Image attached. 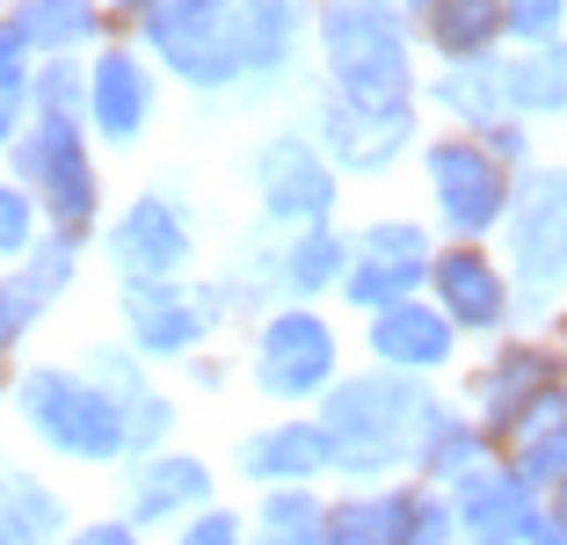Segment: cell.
<instances>
[{
    "mask_svg": "<svg viewBox=\"0 0 567 545\" xmlns=\"http://www.w3.org/2000/svg\"><path fill=\"white\" fill-rule=\"evenodd\" d=\"M204 495H212V473H204L197 459H153V465H138V480H132V516L138 524H167V516L197 510Z\"/></svg>",
    "mask_w": 567,
    "mask_h": 545,
    "instance_id": "cell-22",
    "label": "cell"
},
{
    "mask_svg": "<svg viewBox=\"0 0 567 545\" xmlns=\"http://www.w3.org/2000/svg\"><path fill=\"white\" fill-rule=\"evenodd\" d=\"M87 110H95V124L110 138H138V124L153 116V73L132 51H110L95 66V81H87Z\"/></svg>",
    "mask_w": 567,
    "mask_h": 545,
    "instance_id": "cell-18",
    "label": "cell"
},
{
    "mask_svg": "<svg viewBox=\"0 0 567 545\" xmlns=\"http://www.w3.org/2000/svg\"><path fill=\"white\" fill-rule=\"evenodd\" d=\"M422 408H430V393H422L415 379H401V371L334 379L328 400H320V430H328V444H334V473L379 480V473L415 465Z\"/></svg>",
    "mask_w": 567,
    "mask_h": 545,
    "instance_id": "cell-1",
    "label": "cell"
},
{
    "mask_svg": "<svg viewBox=\"0 0 567 545\" xmlns=\"http://www.w3.org/2000/svg\"><path fill=\"white\" fill-rule=\"evenodd\" d=\"M350 240L320 218V226H299V240L284 248V284L299 298H313V291H342V277H350Z\"/></svg>",
    "mask_w": 567,
    "mask_h": 545,
    "instance_id": "cell-23",
    "label": "cell"
},
{
    "mask_svg": "<svg viewBox=\"0 0 567 545\" xmlns=\"http://www.w3.org/2000/svg\"><path fill=\"white\" fill-rule=\"evenodd\" d=\"M502 263H509V277L524 291L517 320L538 328L546 313H560V298H567V161L532 167L517 182V204L502 218Z\"/></svg>",
    "mask_w": 567,
    "mask_h": 545,
    "instance_id": "cell-2",
    "label": "cell"
},
{
    "mask_svg": "<svg viewBox=\"0 0 567 545\" xmlns=\"http://www.w3.org/2000/svg\"><path fill=\"white\" fill-rule=\"evenodd\" d=\"M502 44L509 51L567 44V0H502Z\"/></svg>",
    "mask_w": 567,
    "mask_h": 545,
    "instance_id": "cell-25",
    "label": "cell"
},
{
    "mask_svg": "<svg viewBox=\"0 0 567 545\" xmlns=\"http://www.w3.org/2000/svg\"><path fill=\"white\" fill-rule=\"evenodd\" d=\"M73 545H138V531L132 524H95V531H81Z\"/></svg>",
    "mask_w": 567,
    "mask_h": 545,
    "instance_id": "cell-27",
    "label": "cell"
},
{
    "mask_svg": "<svg viewBox=\"0 0 567 545\" xmlns=\"http://www.w3.org/2000/svg\"><path fill=\"white\" fill-rule=\"evenodd\" d=\"M415 8H422V37L451 66L502 51V0H415Z\"/></svg>",
    "mask_w": 567,
    "mask_h": 545,
    "instance_id": "cell-16",
    "label": "cell"
},
{
    "mask_svg": "<svg viewBox=\"0 0 567 545\" xmlns=\"http://www.w3.org/2000/svg\"><path fill=\"white\" fill-rule=\"evenodd\" d=\"M422 298H430L458 335H487V342H502V335L517 328V306H524L509 263H502L487 240H444V248L430 255Z\"/></svg>",
    "mask_w": 567,
    "mask_h": 545,
    "instance_id": "cell-6",
    "label": "cell"
},
{
    "mask_svg": "<svg viewBox=\"0 0 567 545\" xmlns=\"http://www.w3.org/2000/svg\"><path fill=\"white\" fill-rule=\"evenodd\" d=\"M502 88H509V116H524V124L567 116V44L502 51Z\"/></svg>",
    "mask_w": 567,
    "mask_h": 545,
    "instance_id": "cell-17",
    "label": "cell"
},
{
    "mask_svg": "<svg viewBox=\"0 0 567 545\" xmlns=\"http://www.w3.org/2000/svg\"><path fill=\"white\" fill-rule=\"evenodd\" d=\"M553 335H560V342H567V298H560V313H553Z\"/></svg>",
    "mask_w": 567,
    "mask_h": 545,
    "instance_id": "cell-30",
    "label": "cell"
},
{
    "mask_svg": "<svg viewBox=\"0 0 567 545\" xmlns=\"http://www.w3.org/2000/svg\"><path fill=\"white\" fill-rule=\"evenodd\" d=\"M430 255H436V240L415 226V218H379V226L357 240V255H350L342 298H350L357 313H385V306H401V298H422Z\"/></svg>",
    "mask_w": 567,
    "mask_h": 545,
    "instance_id": "cell-7",
    "label": "cell"
},
{
    "mask_svg": "<svg viewBox=\"0 0 567 545\" xmlns=\"http://www.w3.org/2000/svg\"><path fill=\"white\" fill-rule=\"evenodd\" d=\"M532 545H567V524H553V516H546V524L532 531Z\"/></svg>",
    "mask_w": 567,
    "mask_h": 545,
    "instance_id": "cell-28",
    "label": "cell"
},
{
    "mask_svg": "<svg viewBox=\"0 0 567 545\" xmlns=\"http://www.w3.org/2000/svg\"><path fill=\"white\" fill-rule=\"evenodd\" d=\"M436 110L458 124V132H487L509 116V88H502V51L495 59H466V66H444L436 73Z\"/></svg>",
    "mask_w": 567,
    "mask_h": 545,
    "instance_id": "cell-19",
    "label": "cell"
},
{
    "mask_svg": "<svg viewBox=\"0 0 567 545\" xmlns=\"http://www.w3.org/2000/svg\"><path fill=\"white\" fill-rule=\"evenodd\" d=\"M466 393H473L466 414L487 430V444H495V459H502V444H509L546 400H567V342L553 328L502 335V342L473 363Z\"/></svg>",
    "mask_w": 567,
    "mask_h": 545,
    "instance_id": "cell-3",
    "label": "cell"
},
{
    "mask_svg": "<svg viewBox=\"0 0 567 545\" xmlns=\"http://www.w3.org/2000/svg\"><path fill=\"white\" fill-rule=\"evenodd\" d=\"M458 342H466V335L451 328L430 298H401V306L371 313V357H379V371H401V379H415V385L436 379V371H451V363H458Z\"/></svg>",
    "mask_w": 567,
    "mask_h": 545,
    "instance_id": "cell-10",
    "label": "cell"
},
{
    "mask_svg": "<svg viewBox=\"0 0 567 545\" xmlns=\"http://www.w3.org/2000/svg\"><path fill=\"white\" fill-rule=\"evenodd\" d=\"M451 516H458V545H532V531L546 524V495L495 459L451 487Z\"/></svg>",
    "mask_w": 567,
    "mask_h": 545,
    "instance_id": "cell-9",
    "label": "cell"
},
{
    "mask_svg": "<svg viewBox=\"0 0 567 545\" xmlns=\"http://www.w3.org/2000/svg\"><path fill=\"white\" fill-rule=\"evenodd\" d=\"M546 516H553V524H567V480H560V487L546 495Z\"/></svg>",
    "mask_w": 567,
    "mask_h": 545,
    "instance_id": "cell-29",
    "label": "cell"
},
{
    "mask_svg": "<svg viewBox=\"0 0 567 545\" xmlns=\"http://www.w3.org/2000/svg\"><path fill=\"white\" fill-rule=\"evenodd\" d=\"M422 175H430V212L444 226V240H495L509 204H517V175L473 132L430 138L422 146Z\"/></svg>",
    "mask_w": 567,
    "mask_h": 545,
    "instance_id": "cell-5",
    "label": "cell"
},
{
    "mask_svg": "<svg viewBox=\"0 0 567 545\" xmlns=\"http://www.w3.org/2000/svg\"><path fill=\"white\" fill-rule=\"evenodd\" d=\"M481 465H495V444H487V430L473 422V414L458 408H422V430H415V473L422 487H436V495H451L458 480H473Z\"/></svg>",
    "mask_w": 567,
    "mask_h": 545,
    "instance_id": "cell-13",
    "label": "cell"
},
{
    "mask_svg": "<svg viewBox=\"0 0 567 545\" xmlns=\"http://www.w3.org/2000/svg\"><path fill=\"white\" fill-rule=\"evenodd\" d=\"M117 263L132 269V277H146V284L175 277V269L189 263V218L167 197H138L132 212H124V226H117Z\"/></svg>",
    "mask_w": 567,
    "mask_h": 545,
    "instance_id": "cell-14",
    "label": "cell"
},
{
    "mask_svg": "<svg viewBox=\"0 0 567 545\" xmlns=\"http://www.w3.org/2000/svg\"><path fill=\"white\" fill-rule=\"evenodd\" d=\"M255 175H262V204L277 218H291V226H320V218H328L334 182H328V167H320L299 138H277V146L262 153V167H255Z\"/></svg>",
    "mask_w": 567,
    "mask_h": 545,
    "instance_id": "cell-15",
    "label": "cell"
},
{
    "mask_svg": "<svg viewBox=\"0 0 567 545\" xmlns=\"http://www.w3.org/2000/svg\"><path fill=\"white\" fill-rule=\"evenodd\" d=\"M175 545H248V531H240L234 510H204V516H189V524H183V538H175Z\"/></svg>",
    "mask_w": 567,
    "mask_h": 545,
    "instance_id": "cell-26",
    "label": "cell"
},
{
    "mask_svg": "<svg viewBox=\"0 0 567 545\" xmlns=\"http://www.w3.org/2000/svg\"><path fill=\"white\" fill-rule=\"evenodd\" d=\"M212 291H167V284H138L124 298V320H132V342L146 357H189V349L212 335L218 306H204Z\"/></svg>",
    "mask_w": 567,
    "mask_h": 545,
    "instance_id": "cell-11",
    "label": "cell"
},
{
    "mask_svg": "<svg viewBox=\"0 0 567 545\" xmlns=\"http://www.w3.org/2000/svg\"><path fill=\"white\" fill-rule=\"evenodd\" d=\"M502 465H509L524 487L553 495V487L567 480V400H546V408H538L532 422L502 444Z\"/></svg>",
    "mask_w": 567,
    "mask_h": 545,
    "instance_id": "cell-20",
    "label": "cell"
},
{
    "mask_svg": "<svg viewBox=\"0 0 567 545\" xmlns=\"http://www.w3.org/2000/svg\"><path fill=\"white\" fill-rule=\"evenodd\" d=\"M328 138H334V153H342L350 167H385L408 138H415V116L408 110H357V102H334L328 110Z\"/></svg>",
    "mask_w": 567,
    "mask_h": 545,
    "instance_id": "cell-21",
    "label": "cell"
},
{
    "mask_svg": "<svg viewBox=\"0 0 567 545\" xmlns=\"http://www.w3.org/2000/svg\"><path fill=\"white\" fill-rule=\"evenodd\" d=\"M320 37H328V66H334L342 102H357V110H408V95H415L408 30L385 16L379 0H328Z\"/></svg>",
    "mask_w": 567,
    "mask_h": 545,
    "instance_id": "cell-4",
    "label": "cell"
},
{
    "mask_svg": "<svg viewBox=\"0 0 567 545\" xmlns=\"http://www.w3.org/2000/svg\"><path fill=\"white\" fill-rule=\"evenodd\" d=\"M255 385L269 400H320L334 385V328L320 313H277L255 335Z\"/></svg>",
    "mask_w": 567,
    "mask_h": 545,
    "instance_id": "cell-8",
    "label": "cell"
},
{
    "mask_svg": "<svg viewBox=\"0 0 567 545\" xmlns=\"http://www.w3.org/2000/svg\"><path fill=\"white\" fill-rule=\"evenodd\" d=\"M240 473L255 487H313L320 473H334V444L320 422H269L240 444Z\"/></svg>",
    "mask_w": 567,
    "mask_h": 545,
    "instance_id": "cell-12",
    "label": "cell"
},
{
    "mask_svg": "<svg viewBox=\"0 0 567 545\" xmlns=\"http://www.w3.org/2000/svg\"><path fill=\"white\" fill-rule=\"evenodd\" d=\"M320 516H328V502L313 487H269L248 545H320Z\"/></svg>",
    "mask_w": 567,
    "mask_h": 545,
    "instance_id": "cell-24",
    "label": "cell"
}]
</instances>
